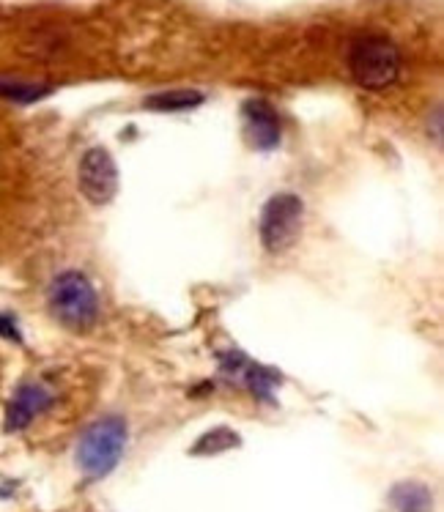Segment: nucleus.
Segmentation results:
<instances>
[{"label":"nucleus","instance_id":"1","mask_svg":"<svg viewBox=\"0 0 444 512\" xmlns=\"http://www.w3.org/2000/svg\"><path fill=\"white\" fill-rule=\"evenodd\" d=\"M349 69L354 83L368 88V91H381V88H390L398 80L401 53L384 36H362L351 44Z\"/></svg>","mask_w":444,"mask_h":512},{"label":"nucleus","instance_id":"2","mask_svg":"<svg viewBox=\"0 0 444 512\" xmlns=\"http://www.w3.org/2000/svg\"><path fill=\"white\" fill-rule=\"evenodd\" d=\"M50 310L55 318L74 332H85L96 324L99 315V299L94 285L80 272H66L55 277L50 285Z\"/></svg>","mask_w":444,"mask_h":512},{"label":"nucleus","instance_id":"3","mask_svg":"<svg viewBox=\"0 0 444 512\" xmlns=\"http://www.w3.org/2000/svg\"><path fill=\"white\" fill-rule=\"evenodd\" d=\"M124 447H127V425H124V419L105 417L85 430L77 458H80V466H83L88 477H105L107 471L116 469Z\"/></svg>","mask_w":444,"mask_h":512},{"label":"nucleus","instance_id":"4","mask_svg":"<svg viewBox=\"0 0 444 512\" xmlns=\"http://www.w3.org/2000/svg\"><path fill=\"white\" fill-rule=\"evenodd\" d=\"M305 206L302 200L291 195V192H283V195H275L264 206V217H261V241L269 252L291 250L302 233V214Z\"/></svg>","mask_w":444,"mask_h":512},{"label":"nucleus","instance_id":"5","mask_svg":"<svg viewBox=\"0 0 444 512\" xmlns=\"http://www.w3.org/2000/svg\"><path fill=\"white\" fill-rule=\"evenodd\" d=\"M118 170L105 148H91L80 162V192L94 206H105L116 198Z\"/></svg>","mask_w":444,"mask_h":512},{"label":"nucleus","instance_id":"6","mask_svg":"<svg viewBox=\"0 0 444 512\" xmlns=\"http://www.w3.org/2000/svg\"><path fill=\"white\" fill-rule=\"evenodd\" d=\"M244 126H247V135L253 140L255 148L261 151H272L280 143V118L272 110L269 102L264 99H250L242 107Z\"/></svg>","mask_w":444,"mask_h":512},{"label":"nucleus","instance_id":"7","mask_svg":"<svg viewBox=\"0 0 444 512\" xmlns=\"http://www.w3.org/2000/svg\"><path fill=\"white\" fill-rule=\"evenodd\" d=\"M53 395L39 384H28L22 387L14 398H11L9 408H6V428L9 430H22L31 425L33 419L42 414L44 408H50Z\"/></svg>","mask_w":444,"mask_h":512},{"label":"nucleus","instance_id":"8","mask_svg":"<svg viewBox=\"0 0 444 512\" xmlns=\"http://www.w3.org/2000/svg\"><path fill=\"white\" fill-rule=\"evenodd\" d=\"M390 504L395 512H431L434 499H431V491L425 485L403 482L398 488H392Z\"/></svg>","mask_w":444,"mask_h":512},{"label":"nucleus","instance_id":"9","mask_svg":"<svg viewBox=\"0 0 444 512\" xmlns=\"http://www.w3.org/2000/svg\"><path fill=\"white\" fill-rule=\"evenodd\" d=\"M203 102V94L198 91H170V94H154L146 99L148 110L159 113H176V110H190Z\"/></svg>","mask_w":444,"mask_h":512},{"label":"nucleus","instance_id":"10","mask_svg":"<svg viewBox=\"0 0 444 512\" xmlns=\"http://www.w3.org/2000/svg\"><path fill=\"white\" fill-rule=\"evenodd\" d=\"M47 94H50V88H47V85L0 80V96H3V99H11V102H22V105H28V102H36V99H42V96Z\"/></svg>","mask_w":444,"mask_h":512},{"label":"nucleus","instance_id":"11","mask_svg":"<svg viewBox=\"0 0 444 512\" xmlns=\"http://www.w3.org/2000/svg\"><path fill=\"white\" fill-rule=\"evenodd\" d=\"M231 444H236V436H231L228 430L220 428V430H212L209 436H203L201 444L195 447V452L203 450V447H209L212 452H220V450H225V447H231Z\"/></svg>","mask_w":444,"mask_h":512}]
</instances>
